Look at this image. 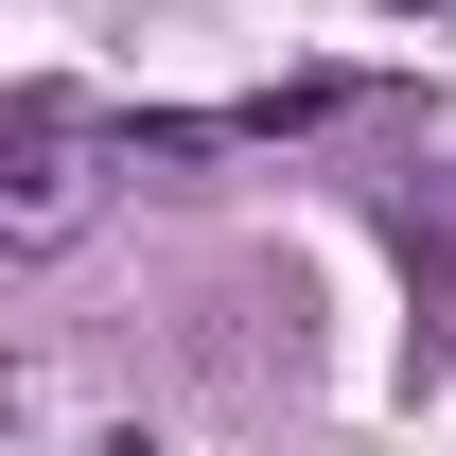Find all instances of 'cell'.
Here are the masks:
<instances>
[{
	"mask_svg": "<svg viewBox=\"0 0 456 456\" xmlns=\"http://www.w3.org/2000/svg\"><path fill=\"white\" fill-rule=\"evenodd\" d=\"M106 159H141V123H88L70 88H18V106H0V246L53 264L70 228L106 211Z\"/></svg>",
	"mask_w": 456,
	"mask_h": 456,
	"instance_id": "cell-1",
	"label": "cell"
},
{
	"mask_svg": "<svg viewBox=\"0 0 456 456\" xmlns=\"http://www.w3.org/2000/svg\"><path fill=\"white\" fill-rule=\"evenodd\" d=\"M403 18H456V0H403Z\"/></svg>",
	"mask_w": 456,
	"mask_h": 456,
	"instance_id": "cell-2",
	"label": "cell"
}]
</instances>
